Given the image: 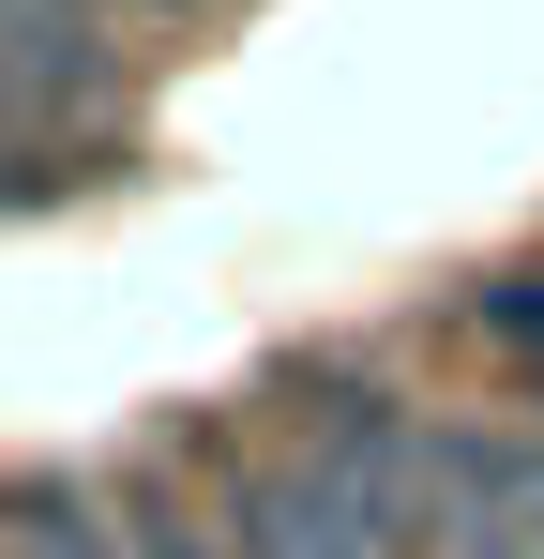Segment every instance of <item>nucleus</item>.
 Segmentation results:
<instances>
[{
	"instance_id": "obj_1",
	"label": "nucleus",
	"mask_w": 544,
	"mask_h": 559,
	"mask_svg": "<svg viewBox=\"0 0 544 559\" xmlns=\"http://www.w3.org/2000/svg\"><path fill=\"white\" fill-rule=\"evenodd\" d=\"M303 468H318V484H348V499H363L409 559L453 530V499H439V439H424L393 393H363V378H318V393H303Z\"/></svg>"
},
{
	"instance_id": "obj_2",
	"label": "nucleus",
	"mask_w": 544,
	"mask_h": 559,
	"mask_svg": "<svg viewBox=\"0 0 544 559\" xmlns=\"http://www.w3.org/2000/svg\"><path fill=\"white\" fill-rule=\"evenodd\" d=\"M439 559H544V439H439Z\"/></svg>"
},
{
	"instance_id": "obj_3",
	"label": "nucleus",
	"mask_w": 544,
	"mask_h": 559,
	"mask_svg": "<svg viewBox=\"0 0 544 559\" xmlns=\"http://www.w3.org/2000/svg\"><path fill=\"white\" fill-rule=\"evenodd\" d=\"M484 348L530 378V408H544V273H499V287H484Z\"/></svg>"
}]
</instances>
